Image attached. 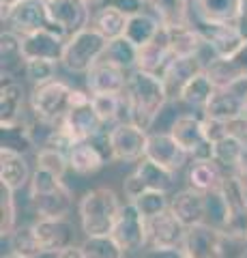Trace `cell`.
Here are the masks:
<instances>
[{
	"label": "cell",
	"instance_id": "31",
	"mask_svg": "<svg viewBox=\"0 0 247 258\" xmlns=\"http://www.w3.org/2000/svg\"><path fill=\"white\" fill-rule=\"evenodd\" d=\"M153 15L163 24V26H185L191 24L189 5L191 0H146Z\"/></svg>",
	"mask_w": 247,
	"mask_h": 258
},
{
	"label": "cell",
	"instance_id": "11",
	"mask_svg": "<svg viewBox=\"0 0 247 258\" xmlns=\"http://www.w3.org/2000/svg\"><path fill=\"white\" fill-rule=\"evenodd\" d=\"M89 0H47L50 22L56 26L67 39L75 32L89 28L93 24V11Z\"/></svg>",
	"mask_w": 247,
	"mask_h": 258
},
{
	"label": "cell",
	"instance_id": "54",
	"mask_svg": "<svg viewBox=\"0 0 247 258\" xmlns=\"http://www.w3.org/2000/svg\"><path fill=\"white\" fill-rule=\"evenodd\" d=\"M3 258H26V256H20V254H7V256H3Z\"/></svg>",
	"mask_w": 247,
	"mask_h": 258
},
{
	"label": "cell",
	"instance_id": "29",
	"mask_svg": "<svg viewBox=\"0 0 247 258\" xmlns=\"http://www.w3.org/2000/svg\"><path fill=\"white\" fill-rule=\"evenodd\" d=\"M168 41L174 58H187V56H198L204 47V37L200 35L196 24H185V26L168 28Z\"/></svg>",
	"mask_w": 247,
	"mask_h": 258
},
{
	"label": "cell",
	"instance_id": "25",
	"mask_svg": "<svg viewBox=\"0 0 247 258\" xmlns=\"http://www.w3.org/2000/svg\"><path fill=\"white\" fill-rule=\"evenodd\" d=\"M24 120V88L13 78H3L0 84V127Z\"/></svg>",
	"mask_w": 247,
	"mask_h": 258
},
{
	"label": "cell",
	"instance_id": "17",
	"mask_svg": "<svg viewBox=\"0 0 247 258\" xmlns=\"http://www.w3.org/2000/svg\"><path fill=\"white\" fill-rule=\"evenodd\" d=\"M187 228L170 209L146 220V245L148 247H181Z\"/></svg>",
	"mask_w": 247,
	"mask_h": 258
},
{
	"label": "cell",
	"instance_id": "39",
	"mask_svg": "<svg viewBox=\"0 0 247 258\" xmlns=\"http://www.w3.org/2000/svg\"><path fill=\"white\" fill-rule=\"evenodd\" d=\"M9 247H11V254H20V256H26V258L43 256V247H41V243H39L33 224L30 226H18L9 237Z\"/></svg>",
	"mask_w": 247,
	"mask_h": 258
},
{
	"label": "cell",
	"instance_id": "4",
	"mask_svg": "<svg viewBox=\"0 0 247 258\" xmlns=\"http://www.w3.org/2000/svg\"><path fill=\"white\" fill-rule=\"evenodd\" d=\"M108 43L110 41L97 28L89 26L67 39L60 62L73 74H89L95 64L103 58Z\"/></svg>",
	"mask_w": 247,
	"mask_h": 258
},
{
	"label": "cell",
	"instance_id": "53",
	"mask_svg": "<svg viewBox=\"0 0 247 258\" xmlns=\"http://www.w3.org/2000/svg\"><path fill=\"white\" fill-rule=\"evenodd\" d=\"M18 3H22V0H0V9H3V13H0V18H3V15H7V11H9L11 7H15Z\"/></svg>",
	"mask_w": 247,
	"mask_h": 258
},
{
	"label": "cell",
	"instance_id": "32",
	"mask_svg": "<svg viewBox=\"0 0 247 258\" xmlns=\"http://www.w3.org/2000/svg\"><path fill=\"white\" fill-rule=\"evenodd\" d=\"M0 60H3V78H13L20 69L26 67L20 35H15L11 30H3V35H0Z\"/></svg>",
	"mask_w": 247,
	"mask_h": 258
},
{
	"label": "cell",
	"instance_id": "42",
	"mask_svg": "<svg viewBox=\"0 0 247 258\" xmlns=\"http://www.w3.org/2000/svg\"><path fill=\"white\" fill-rule=\"evenodd\" d=\"M15 228H18V209H15L13 189L0 183V235L3 239H9Z\"/></svg>",
	"mask_w": 247,
	"mask_h": 258
},
{
	"label": "cell",
	"instance_id": "58",
	"mask_svg": "<svg viewBox=\"0 0 247 258\" xmlns=\"http://www.w3.org/2000/svg\"><path fill=\"white\" fill-rule=\"evenodd\" d=\"M45 3H47V0H45Z\"/></svg>",
	"mask_w": 247,
	"mask_h": 258
},
{
	"label": "cell",
	"instance_id": "9",
	"mask_svg": "<svg viewBox=\"0 0 247 258\" xmlns=\"http://www.w3.org/2000/svg\"><path fill=\"white\" fill-rule=\"evenodd\" d=\"M110 149H112L114 161H127L138 164L146 157L148 134L135 123H118L108 132Z\"/></svg>",
	"mask_w": 247,
	"mask_h": 258
},
{
	"label": "cell",
	"instance_id": "38",
	"mask_svg": "<svg viewBox=\"0 0 247 258\" xmlns=\"http://www.w3.org/2000/svg\"><path fill=\"white\" fill-rule=\"evenodd\" d=\"M33 147H35L33 132H30V125L26 123V120L3 127V147L0 149L20 153V155H26Z\"/></svg>",
	"mask_w": 247,
	"mask_h": 258
},
{
	"label": "cell",
	"instance_id": "26",
	"mask_svg": "<svg viewBox=\"0 0 247 258\" xmlns=\"http://www.w3.org/2000/svg\"><path fill=\"white\" fill-rule=\"evenodd\" d=\"M33 179L30 174V166L24 155L13 151L0 149V183L11 187L13 191H18L22 187H26Z\"/></svg>",
	"mask_w": 247,
	"mask_h": 258
},
{
	"label": "cell",
	"instance_id": "21",
	"mask_svg": "<svg viewBox=\"0 0 247 258\" xmlns=\"http://www.w3.org/2000/svg\"><path fill=\"white\" fill-rule=\"evenodd\" d=\"M33 228L43 247V254H56L60 249L73 245V226L67 220H39L37 217Z\"/></svg>",
	"mask_w": 247,
	"mask_h": 258
},
{
	"label": "cell",
	"instance_id": "36",
	"mask_svg": "<svg viewBox=\"0 0 247 258\" xmlns=\"http://www.w3.org/2000/svg\"><path fill=\"white\" fill-rule=\"evenodd\" d=\"M127 22L129 18H125L121 11H116L114 7H101V9L93 15V28H97L108 41L112 39H118V37H125V28H127Z\"/></svg>",
	"mask_w": 247,
	"mask_h": 258
},
{
	"label": "cell",
	"instance_id": "13",
	"mask_svg": "<svg viewBox=\"0 0 247 258\" xmlns=\"http://www.w3.org/2000/svg\"><path fill=\"white\" fill-rule=\"evenodd\" d=\"M224 232L209 224H196L187 228L181 249L187 258H226Z\"/></svg>",
	"mask_w": 247,
	"mask_h": 258
},
{
	"label": "cell",
	"instance_id": "51",
	"mask_svg": "<svg viewBox=\"0 0 247 258\" xmlns=\"http://www.w3.org/2000/svg\"><path fill=\"white\" fill-rule=\"evenodd\" d=\"M236 26H238V30H241V35L245 37V41H247V0H241V9H238Z\"/></svg>",
	"mask_w": 247,
	"mask_h": 258
},
{
	"label": "cell",
	"instance_id": "30",
	"mask_svg": "<svg viewBox=\"0 0 247 258\" xmlns=\"http://www.w3.org/2000/svg\"><path fill=\"white\" fill-rule=\"evenodd\" d=\"M226 174L228 172L215 159H204V161H194V164H191L187 181H189V187L206 194V191L219 189L226 179Z\"/></svg>",
	"mask_w": 247,
	"mask_h": 258
},
{
	"label": "cell",
	"instance_id": "44",
	"mask_svg": "<svg viewBox=\"0 0 247 258\" xmlns=\"http://www.w3.org/2000/svg\"><path fill=\"white\" fill-rule=\"evenodd\" d=\"M133 205L138 207V211L150 220V217H155L159 213L168 211L170 209V198L166 191H144L142 196H138L133 200Z\"/></svg>",
	"mask_w": 247,
	"mask_h": 258
},
{
	"label": "cell",
	"instance_id": "46",
	"mask_svg": "<svg viewBox=\"0 0 247 258\" xmlns=\"http://www.w3.org/2000/svg\"><path fill=\"white\" fill-rule=\"evenodd\" d=\"M110 7H114L116 11H121L125 18H135V15L144 13L146 0H108Z\"/></svg>",
	"mask_w": 247,
	"mask_h": 258
},
{
	"label": "cell",
	"instance_id": "50",
	"mask_svg": "<svg viewBox=\"0 0 247 258\" xmlns=\"http://www.w3.org/2000/svg\"><path fill=\"white\" fill-rule=\"evenodd\" d=\"M52 258H84V252H82V245H69L60 252L52 254Z\"/></svg>",
	"mask_w": 247,
	"mask_h": 258
},
{
	"label": "cell",
	"instance_id": "34",
	"mask_svg": "<svg viewBox=\"0 0 247 258\" xmlns=\"http://www.w3.org/2000/svg\"><path fill=\"white\" fill-rule=\"evenodd\" d=\"M247 151V142L241 138H234V136H226L224 140L215 142V155L213 159L224 168L228 174H234L238 164Z\"/></svg>",
	"mask_w": 247,
	"mask_h": 258
},
{
	"label": "cell",
	"instance_id": "3",
	"mask_svg": "<svg viewBox=\"0 0 247 258\" xmlns=\"http://www.w3.org/2000/svg\"><path fill=\"white\" fill-rule=\"evenodd\" d=\"M121 209H123V203L114 189L95 187L91 191H86L77 207L82 232L86 237L110 235L118 220Z\"/></svg>",
	"mask_w": 247,
	"mask_h": 258
},
{
	"label": "cell",
	"instance_id": "7",
	"mask_svg": "<svg viewBox=\"0 0 247 258\" xmlns=\"http://www.w3.org/2000/svg\"><path fill=\"white\" fill-rule=\"evenodd\" d=\"M219 191L224 194L230 209L224 237L234 241V243H245L247 241V187L236 174H226Z\"/></svg>",
	"mask_w": 247,
	"mask_h": 258
},
{
	"label": "cell",
	"instance_id": "56",
	"mask_svg": "<svg viewBox=\"0 0 247 258\" xmlns=\"http://www.w3.org/2000/svg\"><path fill=\"white\" fill-rule=\"evenodd\" d=\"M89 3H91V5H101L103 0H89Z\"/></svg>",
	"mask_w": 247,
	"mask_h": 258
},
{
	"label": "cell",
	"instance_id": "2",
	"mask_svg": "<svg viewBox=\"0 0 247 258\" xmlns=\"http://www.w3.org/2000/svg\"><path fill=\"white\" fill-rule=\"evenodd\" d=\"M28 198L39 220H67L73 207L71 189L62 183L60 176L37 168L28 183Z\"/></svg>",
	"mask_w": 247,
	"mask_h": 258
},
{
	"label": "cell",
	"instance_id": "52",
	"mask_svg": "<svg viewBox=\"0 0 247 258\" xmlns=\"http://www.w3.org/2000/svg\"><path fill=\"white\" fill-rule=\"evenodd\" d=\"M238 179L243 181V185L247 187V151H245V155H243V159H241V164H238V168H236V172H234Z\"/></svg>",
	"mask_w": 247,
	"mask_h": 258
},
{
	"label": "cell",
	"instance_id": "1",
	"mask_svg": "<svg viewBox=\"0 0 247 258\" xmlns=\"http://www.w3.org/2000/svg\"><path fill=\"white\" fill-rule=\"evenodd\" d=\"M125 97L131 106L133 123L140 125L142 129H148L153 125V120L161 112V108L170 101L163 80L142 69H133L129 74Z\"/></svg>",
	"mask_w": 247,
	"mask_h": 258
},
{
	"label": "cell",
	"instance_id": "18",
	"mask_svg": "<svg viewBox=\"0 0 247 258\" xmlns=\"http://www.w3.org/2000/svg\"><path fill=\"white\" fill-rule=\"evenodd\" d=\"M146 157L153 159L159 166L168 168L172 172H179L181 168H185L187 159L191 155L172 138V134L168 132V134H148Z\"/></svg>",
	"mask_w": 247,
	"mask_h": 258
},
{
	"label": "cell",
	"instance_id": "41",
	"mask_svg": "<svg viewBox=\"0 0 247 258\" xmlns=\"http://www.w3.org/2000/svg\"><path fill=\"white\" fill-rule=\"evenodd\" d=\"M84 258H125V249L112 239V235L86 237L82 243Z\"/></svg>",
	"mask_w": 247,
	"mask_h": 258
},
{
	"label": "cell",
	"instance_id": "16",
	"mask_svg": "<svg viewBox=\"0 0 247 258\" xmlns=\"http://www.w3.org/2000/svg\"><path fill=\"white\" fill-rule=\"evenodd\" d=\"M204 41L217 54V58H232V56L245 45V37L241 35L236 22L234 24H206L196 22Z\"/></svg>",
	"mask_w": 247,
	"mask_h": 258
},
{
	"label": "cell",
	"instance_id": "23",
	"mask_svg": "<svg viewBox=\"0 0 247 258\" xmlns=\"http://www.w3.org/2000/svg\"><path fill=\"white\" fill-rule=\"evenodd\" d=\"M170 134H172V138L189 153L191 159L200 153V149L206 142H211L204 134V118H198L194 114L177 116V120H174L170 127Z\"/></svg>",
	"mask_w": 247,
	"mask_h": 258
},
{
	"label": "cell",
	"instance_id": "59",
	"mask_svg": "<svg viewBox=\"0 0 247 258\" xmlns=\"http://www.w3.org/2000/svg\"><path fill=\"white\" fill-rule=\"evenodd\" d=\"M185 258H187V256H185Z\"/></svg>",
	"mask_w": 247,
	"mask_h": 258
},
{
	"label": "cell",
	"instance_id": "19",
	"mask_svg": "<svg viewBox=\"0 0 247 258\" xmlns=\"http://www.w3.org/2000/svg\"><path fill=\"white\" fill-rule=\"evenodd\" d=\"M127 71L108 60H99L86 74V91L91 95H118L127 88Z\"/></svg>",
	"mask_w": 247,
	"mask_h": 258
},
{
	"label": "cell",
	"instance_id": "6",
	"mask_svg": "<svg viewBox=\"0 0 247 258\" xmlns=\"http://www.w3.org/2000/svg\"><path fill=\"white\" fill-rule=\"evenodd\" d=\"M62 127L65 132L73 138L75 142L79 140H93L99 134L106 132V123L97 114V110L93 106V95L89 91H75L71 95V108L62 118Z\"/></svg>",
	"mask_w": 247,
	"mask_h": 258
},
{
	"label": "cell",
	"instance_id": "5",
	"mask_svg": "<svg viewBox=\"0 0 247 258\" xmlns=\"http://www.w3.org/2000/svg\"><path fill=\"white\" fill-rule=\"evenodd\" d=\"M71 95H73V86H69L62 80L39 84L30 95V110L39 123L56 127L62 123V118L71 108Z\"/></svg>",
	"mask_w": 247,
	"mask_h": 258
},
{
	"label": "cell",
	"instance_id": "57",
	"mask_svg": "<svg viewBox=\"0 0 247 258\" xmlns=\"http://www.w3.org/2000/svg\"><path fill=\"white\" fill-rule=\"evenodd\" d=\"M245 116H247V95H245Z\"/></svg>",
	"mask_w": 247,
	"mask_h": 258
},
{
	"label": "cell",
	"instance_id": "40",
	"mask_svg": "<svg viewBox=\"0 0 247 258\" xmlns=\"http://www.w3.org/2000/svg\"><path fill=\"white\" fill-rule=\"evenodd\" d=\"M204 205H206V215H204V224L213 226L224 232L226 224H228V215H230V209H228V203L224 198V194L219 189L215 191H206L204 194Z\"/></svg>",
	"mask_w": 247,
	"mask_h": 258
},
{
	"label": "cell",
	"instance_id": "22",
	"mask_svg": "<svg viewBox=\"0 0 247 258\" xmlns=\"http://www.w3.org/2000/svg\"><path fill=\"white\" fill-rule=\"evenodd\" d=\"M170 211L179 217L185 228H191L196 224H204V215H206L204 194L194 187H185L177 191L170 198Z\"/></svg>",
	"mask_w": 247,
	"mask_h": 258
},
{
	"label": "cell",
	"instance_id": "27",
	"mask_svg": "<svg viewBox=\"0 0 247 258\" xmlns=\"http://www.w3.org/2000/svg\"><path fill=\"white\" fill-rule=\"evenodd\" d=\"M196 20L206 24H234L241 0H194Z\"/></svg>",
	"mask_w": 247,
	"mask_h": 258
},
{
	"label": "cell",
	"instance_id": "28",
	"mask_svg": "<svg viewBox=\"0 0 247 258\" xmlns=\"http://www.w3.org/2000/svg\"><path fill=\"white\" fill-rule=\"evenodd\" d=\"M133 174H135V179L140 181L144 191H166L168 194L174 187V174L177 172H172L168 168L155 164L153 159L144 157L142 161L135 164Z\"/></svg>",
	"mask_w": 247,
	"mask_h": 258
},
{
	"label": "cell",
	"instance_id": "20",
	"mask_svg": "<svg viewBox=\"0 0 247 258\" xmlns=\"http://www.w3.org/2000/svg\"><path fill=\"white\" fill-rule=\"evenodd\" d=\"M172 60H174V54L170 50L168 30H166V26H161V30L157 32V37L153 39V41L146 43L144 47H140L135 69L148 71V74H155V76L161 78L163 71L168 69V64Z\"/></svg>",
	"mask_w": 247,
	"mask_h": 258
},
{
	"label": "cell",
	"instance_id": "33",
	"mask_svg": "<svg viewBox=\"0 0 247 258\" xmlns=\"http://www.w3.org/2000/svg\"><path fill=\"white\" fill-rule=\"evenodd\" d=\"M163 24L159 22L153 13H140L135 18H129L125 28V37L135 45V47H144L157 37V32L161 30Z\"/></svg>",
	"mask_w": 247,
	"mask_h": 258
},
{
	"label": "cell",
	"instance_id": "49",
	"mask_svg": "<svg viewBox=\"0 0 247 258\" xmlns=\"http://www.w3.org/2000/svg\"><path fill=\"white\" fill-rule=\"evenodd\" d=\"M232 64L236 67V71H238V76H241V80H247V41H245V45L238 50L232 58Z\"/></svg>",
	"mask_w": 247,
	"mask_h": 258
},
{
	"label": "cell",
	"instance_id": "10",
	"mask_svg": "<svg viewBox=\"0 0 247 258\" xmlns=\"http://www.w3.org/2000/svg\"><path fill=\"white\" fill-rule=\"evenodd\" d=\"M3 24L7 26V30H11L20 37L54 26L50 22L45 0H22V3L11 7L7 15H3Z\"/></svg>",
	"mask_w": 247,
	"mask_h": 258
},
{
	"label": "cell",
	"instance_id": "55",
	"mask_svg": "<svg viewBox=\"0 0 247 258\" xmlns=\"http://www.w3.org/2000/svg\"><path fill=\"white\" fill-rule=\"evenodd\" d=\"M238 258H247V247L243 249V252H241V254H238Z\"/></svg>",
	"mask_w": 247,
	"mask_h": 258
},
{
	"label": "cell",
	"instance_id": "15",
	"mask_svg": "<svg viewBox=\"0 0 247 258\" xmlns=\"http://www.w3.org/2000/svg\"><path fill=\"white\" fill-rule=\"evenodd\" d=\"M245 95H247V80L236 82L230 88H217L215 95L211 97L209 106H206L204 118H213V120H234L245 116Z\"/></svg>",
	"mask_w": 247,
	"mask_h": 258
},
{
	"label": "cell",
	"instance_id": "43",
	"mask_svg": "<svg viewBox=\"0 0 247 258\" xmlns=\"http://www.w3.org/2000/svg\"><path fill=\"white\" fill-rule=\"evenodd\" d=\"M37 168H41V170L50 172L54 176H60V179L65 176L67 170H71L69 168V157L65 155V153L47 149V147H41L37 151Z\"/></svg>",
	"mask_w": 247,
	"mask_h": 258
},
{
	"label": "cell",
	"instance_id": "48",
	"mask_svg": "<svg viewBox=\"0 0 247 258\" xmlns=\"http://www.w3.org/2000/svg\"><path fill=\"white\" fill-rule=\"evenodd\" d=\"M142 258H185L181 247H148Z\"/></svg>",
	"mask_w": 247,
	"mask_h": 258
},
{
	"label": "cell",
	"instance_id": "24",
	"mask_svg": "<svg viewBox=\"0 0 247 258\" xmlns=\"http://www.w3.org/2000/svg\"><path fill=\"white\" fill-rule=\"evenodd\" d=\"M204 71V64L200 62L198 56H187V58H174L168 69L163 71V84H166V91H168L170 99H179L183 88L189 84L191 78H196L198 74Z\"/></svg>",
	"mask_w": 247,
	"mask_h": 258
},
{
	"label": "cell",
	"instance_id": "12",
	"mask_svg": "<svg viewBox=\"0 0 247 258\" xmlns=\"http://www.w3.org/2000/svg\"><path fill=\"white\" fill-rule=\"evenodd\" d=\"M65 43H67V37L56 26H50L22 37V54L26 60L60 62L62 52H65Z\"/></svg>",
	"mask_w": 247,
	"mask_h": 258
},
{
	"label": "cell",
	"instance_id": "8",
	"mask_svg": "<svg viewBox=\"0 0 247 258\" xmlns=\"http://www.w3.org/2000/svg\"><path fill=\"white\" fill-rule=\"evenodd\" d=\"M69 168L75 174H95L99 172L108 161H114L112 149H110V138H108V129L103 134H99L93 140H79L75 142L69 151Z\"/></svg>",
	"mask_w": 247,
	"mask_h": 258
},
{
	"label": "cell",
	"instance_id": "47",
	"mask_svg": "<svg viewBox=\"0 0 247 258\" xmlns=\"http://www.w3.org/2000/svg\"><path fill=\"white\" fill-rule=\"evenodd\" d=\"M204 134L213 144L224 140L228 136V123L224 120H213V118H204Z\"/></svg>",
	"mask_w": 247,
	"mask_h": 258
},
{
	"label": "cell",
	"instance_id": "35",
	"mask_svg": "<svg viewBox=\"0 0 247 258\" xmlns=\"http://www.w3.org/2000/svg\"><path fill=\"white\" fill-rule=\"evenodd\" d=\"M215 84L211 82V78L206 76V71H202V74H198L196 78L189 80V84L183 88V93L179 99L183 103H187V106L191 108H198V110H204L206 106H209L211 97L215 95Z\"/></svg>",
	"mask_w": 247,
	"mask_h": 258
},
{
	"label": "cell",
	"instance_id": "37",
	"mask_svg": "<svg viewBox=\"0 0 247 258\" xmlns=\"http://www.w3.org/2000/svg\"><path fill=\"white\" fill-rule=\"evenodd\" d=\"M138 52H140V47H135L127 37H118L108 43L103 60L129 71V69H135V64H138Z\"/></svg>",
	"mask_w": 247,
	"mask_h": 258
},
{
	"label": "cell",
	"instance_id": "45",
	"mask_svg": "<svg viewBox=\"0 0 247 258\" xmlns=\"http://www.w3.org/2000/svg\"><path fill=\"white\" fill-rule=\"evenodd\" d=\"M56 64L58 62H52V60H26L24 76L35 86L52 82V80H56Z\"/></svg>",
	"mask_w": 247,
	"mask_h": 258
},
{
	"label": "cell",
	"instance_id": "14",
	"mask_svg": "<svg viewBox=\"0 0 247 258\" xmlns=\"http://www.w3.org/2000/svg\"><path fill=\"white\" fill-rule=\"evenodd\" d=\"M110 235L125 252L140 249L142 245H146V217L138 211L133 203H125Z\"/></svg>",
	"mask_w": 247,
	"mask_h": 258
}]
</instances>
